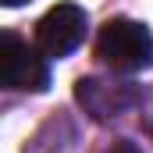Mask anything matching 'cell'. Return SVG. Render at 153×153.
Masks as SVG:
<instances>
[{
  "mask_svg": "<svg viewBox=\"0 0 153 153\" xmlns=\"http://www.w3.org/2000/svg\"><path fill=\"white\" fill-rule=\"evenodd\" d=\"M146 132H150V135H153V114L146 117Z\"/></svg>",
  "mask_w": 153,
  "mask_h": 153,
  "instance_id": "cell-7",
  "label": "cell"
},
{
  "mask_svg": "<svg viewBox=\"0 0 153 153\" xmlns=\"http://www.w3.org/2000/svg\"><path fill=\"white\" fill-rule=\"evenodd\" d=\"M22 4H29V0H4V7H22Z\"/></svg>",
  "mask_w": 153,
  "mask_h": 153,
  "instance_id": "cell-6",
  "label": "cell"
},
{
  "mask_svg": "<svg viewBox=\"0 0 153 153\" xmlns=\"http://www.w3.org/2000/svg\"><path fill=\"white\" fill-rule=\"evenodd\" d=\"M107 153H143V150H139L135 143H125V139H121V143H114V146H111Z\"/></svg>",
  "mask_w": 153,
  "mask_h": 153,
  "instance_id": "cell-5",
  "label": "cell"
},
{
  "mask_svg": "<svg viewBox=\"0 0 153 153\" xmlns=\"http://www.w3.org/2000/svg\"><path fill=\"white\" fill-rule=\"evenodd\" d=\"M0 82L18 93H43L50 85V68L25 39L4 32L0 36Z\"/></svg>",
  "mask_w": 153,
  "mask_h": 153,
  "instance_id": "cell-3",
  "label": "cell"
},
{
  "mask_svg": "<svg viewBox=\"0 0 153 153\" xmlns=\"http://www.w3.org/2000/svg\"><path fill=\"white\" fill-rule=\"evenodd\" d=\"M75 100L93 121H114L143 103V89L135 82H117V78H78Z\"/></svg>",
  "mask_w": 153,
  "mask_h": 153,
  "instance_id": "cell-2",
  "label": "cell"
},
{
  "mask_svg": "<svg viewBox=\"0 0 153 153\" xmlns=\"http://www.w3.org/2000/svg\"><path fill=\"white\" fill-rule=\"evenodd\" d=\"M96 57L114 68V71H143L153 64V36L143 22H132V18H111L100 39H96Z\"/></svg>",
  "mask_w": 153,
  "mask_h": 153,
  "instance_id": "cell-1",
  "label": "cell"
},
{
  "mask_svg": "<svg viewBox=\"0 0 153 153\" xmlns=\"http://www.w3.org/2000/svg\"><path fill=\"white\" fill-rule=\"evenodd\" d=\"M89 29V14L78 7V4H57L50 7L36 25V46L46 57H68L75 53L85 39Z\"/></svg>",
  "mask_w": 153,
  "mask_h": 153,
  "instance_id": "cell-4",
  "label": "cell"
}]
</instances>
